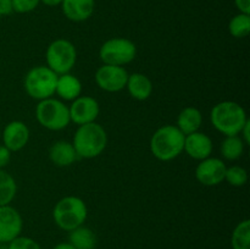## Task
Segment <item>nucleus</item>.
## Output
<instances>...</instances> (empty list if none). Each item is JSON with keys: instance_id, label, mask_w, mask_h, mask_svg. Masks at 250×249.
<instances>
[{"instance_id": "obj_24", "label": "nucleus", "mask_w": 250, "mask_h": 249, "mask_svg": "<svg viewBox=\"0 0 250 249\" xmlns=\"http://www.w3.org/2000/svg\"><path fill=\"white\" fill-rule=\"evenodd\" d=\"M229 31L231 36L237 39L248 37L250 33V15L239 12L232 17L229 23Z\"/></svg>"}, {"instance_id": "obj_12", "label": "nucleus", "mask_w": 250, "mask_h": 249, "mask_svg": "<svg viewBox=\"0 0 250 249\" xmlns=\"http://www.w3.org/2000/svg\"><path fill=\"white\" fill-rule=\"evenodd\" d=\"M23 221L19 210L11 205L0 207V243H10L22 232Z\"/></svg>"}, {"instance_id": "obj_8", "label": "nucleus", "mask_w": 250, "mask_h": 249, "mask_svg": "<svg viewBox=\"0 0 250 249\" xmlns=\"http://www.w3.org/2000/svg\"><path fill=\"white\" fill-rule=\"evenodd\" d=\"M137 46L131 39L124 37L107 39L99 49V58L105 65L122 66L136 59Z\"/></svg>"}, {"instance_id": "obj_6", "label": "nucleus", "mask_w": 250, "mask_h": 249, "mask_svg": "<svg viewBox=\"0 0 250 249\" xmlns=\"http://www.w3.org/2000/svg\"><path fill=\"white\" fill-rule=\"evenodd\" d=\"M58 75L48 66H34L24 77V90L34 100H44L55 94Z\"/></svg>"}, {"instance_id": "obj_28", "label": "nucleus", "mask_w": 250, "mask_h": 249, "mask_svg": "<svg viewBox=\"0 0 250 249\" xmlns=\"http://www.w3.org/2000/svg\"><path fill=\"white\" fill-rule=\"evenodd\" d=\"M11 160V151L5 145H0V170H4Z\"/></svg>"}, {"instance_id": "obj_23", "label": "nucleus", "mask_w": 250, "mask_h": 249, "mask_svg": "<svg viewBox=\"0 0 250 249\" xmlns=\"http://www.w3.org/2000/svg\"><path fill=\"white\" fill-rule=\"evenodd\" d=\"M231 246L233 249H250V221L248 219L238 222L232 232Z\"/></svg>"}, {"instance_id": "obj_32", "label": "nucleus", "mask_w": 250, "mask_h": 249, "mask_svg": "<svg viewBox=\"0 0 250 249\" xmlns=\"http://www.w3.org/2000/svg\"><path fill=\"white\" fill-rule=\"evenodd\" d=\"M41 2H43L44 5H46V6H59V5H61V2H62V0H41Z\"/></svg>"}, {"instance_id": "obj_19", "label": "nucleus", "mask_w": 250, "mask_h": 249, "mask_svg": "<svg viewBox=\"0 0 250 249\" xmlns=\"http://www.w3.org/2000/svg\"><path fill=\"white\" fill-rule=\"evenodd\" d=\"M203 115L198 107L187 106L178 114L176 126L185 136L198 132L202 127Z\"/></svg>"}, {"instance_id": "obj_20", "label": "nucleus", "mask_w": 250, "mask_h": 249, "mask_svg": "<svg viewBox=\"0 0 250 249\" xmlns=\"http://www.w3.org/2000/svg\"><path fill=\"white\" fill-rule=\"evenodd\" d=\"M68 241L76 249H95L97 247V236L94 231L84 225L70 231Z\"/></svg>"}, {"instance_id": "obj_25", "label": "nucleus", "mask_w": 250, "mask_h": 249, "mask_svg": "<svg viewBox=\"0 0 250 249\" xmlns=\"http://www.w3.org/2000/svg\"><path fill=\"white\" fill-rule=\"evenodd\" d=\"M225 181L233 187H243L248 182V172L239 165L229 166L226 168Z\"/></svg>"}, {"instance_id": "obj_31", "label": "nucleus", "mask_w": 250, "mask_h": 249, "mask_svg": "<svg viewBox=\"0 0 250 249\" xmlns=\"http://www.w3.org/2000/svg\"><path fill=\"white\" fill-rule=\"evenodd\" d=\"M12 12L11 0H0V16H5Z\"/></svg>"}, {"instance_id": "obj_17", "label": "nucleus", "mask_w": 250, "mask_h": 249, "mask_svg": "<svg viewBox=\"0 0 250 249\" xmlns=\"http://www.w3.org/2000/svg\"><path fill=\"white\" fill-rule=\"evenodd\" d=\"M55 94H58L60 99L65 102L75 100L76 98L82 95V83L80 78L71 72L58 76Z\"/></svg>"}, {"instance_id": "obj_13", "label": "nucleus", "mask_w": 250, "mask_h": 249, "mask_svg": "<svg viewBox=\"0 0 250 249\" xmlns=\"http://www.w3.org/2000/svg\"><path fill=\"white\" fill-rule=\"evenodd\" d=\"M29 132L28 126L23 121L14 120L4 127L2 131V145L10 151H20L28 144Z\"/></svg>"}, {"instance_id": "obj_3", "label": "nucleus", "mask_w": 250, "mask_h": 249, "mask_svg": "<svg viewBox=\"0 0 250 249\" xmlns=\"http://www.w3.org/2000/svg\"><path fill=\"white\" fill-rule=\"evenodd\" d=\"M185 134L176 124H164L159 127L150 138V151L160 161H171L183 153Z\"/></svg>"}, {"instance_id": "obj_33", "label": "nucleus", "mask_w": 250, "mask_h": 249, "mask_svg": "<svg viewBox=\"0 0 250 249\" xmlns=\"http://www.w3.org/2000/svg\"><path fill=\"white\" fill-rule=\"evenodd\" d=\"M53 249H76L75 247L73 246H71L70 243H59V244H56L55 247H54Z\"/></svg>"}, {"instance_id": "obj_18", "label": "nucleus", "mask_w": 250, "mask_h": 249, "mask_svg": "<svg viewBox=\"0 0 250 249\" xmlns=\"http://www.w3.org/2000/svg\"><path fill=\"white\" fill-rule=\"evenodd\" d=\"M77 154L72 143L67 141H58L49 149V159L59 167H67L77 160Z\"/></svg>"}, {"instance_id": "obj_10", "label": "nucleus", "mask_w": 250, "mask_h": 249, "mask_svg": "<svg viewBox=\"0 0 250 249\" xmlns=\"http://www.w3.org/2000/svg\"><path fill=\"white\" fill-rule=\"evenodd\" d=\"M226 164L219 158H209L200 160L195 168V178L199 183L207 187H215L225 181Z\"/></svg>"}, {"instance_id": "obj_34", "label": "nucleus", "mask_w": 250, "mask_h": 249, "mask_svg": "<svg viewBox=\"0 0 250 249\" xmlns=\"http://www.w3.org/2000/svg\"><path fill=\"white\" fill-rule=\"evenodd\" d=\"M0 249H6V248H4V247H0Z\"/></svg>"}, {"instance_id": "obj_9", "label": "nucleus", "mask_w": 250, "mask_h": 249, "mask_svg": "<svg viewBox=\"0 0 250 249\" xmlns=\"http://www.w3.org/2000/svg\"><path fill=\"white\" fill-rule=\"evenodd\" d=\"M129 73L122 66L105 65L100 66L95 72V82L100 89L109 93H117L126 88Z\"/></svg>"}, {"instance_id": "obj_5", "label": "nucleus", "mask_w": 250, "mask_h": 249, "mask_svg": "<svg viewBox=\"0 0 250 249\" xmlns=\"http://www.w3.org/2000/svg\"><path fill=\"white\" fill-rule=\"evenodd\" d=\"M36 119L42 127L49 131L65 129L71 122L67 105L53 97L39 100L36 105Z\"/></svg>"}, {"instance_id": "obj_1", "label": "nucleus", "mask_w": 250, "mask_h": 249, "mask_svg": "<svg viewBox=\"0 0 250 249\" xmlns=\"http://www.w3.org/2000/svg\"><path fill=\"white\" fill-rule=\"evenodd\" d=\"M210 120L216 131L224 134L225 137H229L239 136L242 128L249 119L241 104L232 100H225L217 103L212 107Z\"/></svg>"}, {"instance_id": "obj_29", "label": "nucleus", "mask_w": 250, "mask_h": 249, "mask_svg": "<svg viewBox=\"0 0 250 249\" xmlns=\"http://www.w3.org/2000/svg\"><path fill=\"white\" fill-rule=\"evenodd\" d=\"M234 4L239 12L250 15V0H234Z\"/></svg>"}, {"instance_id": "obj_2", "label": "nucleus", "mask_w": 250, "mask_h": 249, "mask_svg": "<svg viewBox=\"0 0 250 249\" xmlns=\"http://www.w3.org/2000/svg\"><path fill=\"white\" fill-rule=\"evenodd\" d=\"M72 145L78 158H97L107 145L106 131L98 122L81 124L75 132Z\"/></svg>"}, {"instance_id": "obj_16", "label": "nucleus", "mask_w": 250, "mask_h": 249, "mask_svg": "<svg viewBox=\"0 0 250 249\" xmlns=\"http://www.w3.org/2000/svg\"><path fill=\"white\" fill-rule=\"evenodd\" d=\"M126 88L129 95L133 99L139 100V102L149 99L150 95L153 94V82L148 76L141 72H134L128 75Z\"/></svg>"}, {"instance_id": "obj_11", "label": "nucleus", "mask_w": 250, "mask_h": 249, "mask_svg": "<svg viewBox=\"0 0 250 249\" xmlns=\"http://www.w3.org/2000/svg\"><path fill=\"white\" fill-rule=\"evenodd\" d=\"M71 122L77 126L95 122L100 112L99 103L97 99L89 95H80L71 102L68 106Z\"/></svg>"}, {"instance_id": "obj_27", "label": "nucleus", "mask_w": 250, "mask_h": 249, "mask_svg": "<svg viewBox=\"0 0 250 249\" xmlns=\"http://www.w3.org/2000/svg\"><path fill=\"white\" fill-rule=\"evenodd\" d=\"M41 0H11L12 11L17 14H27L37 9Z\"/></svg>"}, {"instance_id": "obj_21", "label": "nucleus", "mask_w": 250, "mask_h": 249, "mask_svg": "<svg viewBox=\"0 0 250 249\" xmlns=\"http://www.w3.org/2000/svg\"><path fill=\"white\" fill-rule=\"evenodd\" d=\"M244 144L243 139L239 136H229L225 137L222 141L221 146H220V151H221L222 158H225L229 161L238 160L244 153Z\"/></svg>"}, {"instance_id": "obj_30", "label": "nucleus", "mask_w": 250, "mask_h": 249, "mask_svg": "<svg viewBox=\"0 0 250 249\" xmlns=\"http://www.w3.org/2000/svg\"><path fill=\"white\" fill-rule=\"evenodd\" d=\"M239 137L243 139V142L246 145H249L250 144V120H248V121H247V124H244V127L242 128L241 133H239Z\"/></svg>"}, {"instance_id": "obj_15", "label": "nucleus", "mask_w": 250, "mask_h": 249, "mask_svg": "<svg viewBox=\"0 0 250 249\" xmlns=\"http://www.w3.org/2000/svg\"><path fill=\"white\" fill-rule=\"evenodd\" d=\"M61 9L70 21L83 22L89 19L95 9L94 0H62Z\"/></svg>"}, {"instance_id": "obj_4", "label": "nucleus", "mask_w": 250, "mask_h": 249, "mask_svg": "<svg viewBox=\"0 0 250 249\" xmlns=\"http://www.w3.org/2000/svg\"><path fill=\"white\" fill-rule=\"evenodd\" d=\"M87 216V204L82 198L75 195L61 198L53 209V219L56 226L67 232L82 226Z\"/></svg>"}, {"instance_id": "obj_14", "label": "nucleus", "mask_w": 250, "mask_h": 249, "mask_svg": "<svg viewBox=\"0 0 250 249\" xmlns=\"http://www.w3.org/2000/svg\"><path fill=\"white\" fill-rule=\"evenodd\" d=\"M214 149L211 138L208 134L198 131L194 133L187 134L185 137V146L183 151L188 154V156L194 160H204L209 158Z\"/></svg>"}, {"instance_id": "obj_22", "label": "nucleus", "mask_w": 250, "mask_h": 249, "mask_svg": "<svg viewBox=\"0 0 250 249\" xmlns=\"http://www.w3.org/2000/svg\"><path fill=\"white\" fill-rule=\"evenodd\" d=\"M17 193V183L15 178L5 170H0V207L10 205Z\"/></svg>"}, {"instance_id": "obj_7", "label": "nucleus", "mask_w": 250, "mask_h": 249, "mask_svg": "<svg viewBox=\"0 0 250 249\" xmlns=\"http://www.w3.org/2000/svg\"><path fill=\"white\" fill-rule=\"evenodd\" d=\"M45 60L46 66L58 76L71 72L77 61L75 44L67 39H55L46 48Z\"/></svg>"}, {"instance_id": "obj_26", "label": "nucleus", "mask_w": 250, "mask_h": 249, "mask_svg": "<svg viewBox=\"0 0 250 249\" xmlns=\"http://www.w3.org/2000/svg\"><path fill=\"white\" fill-rule=\"evenodd\" d=\"M6 249H42L37 241H34L31 237L19 236L12 239L9 243Z\"/></svg>"}]
</instances>
